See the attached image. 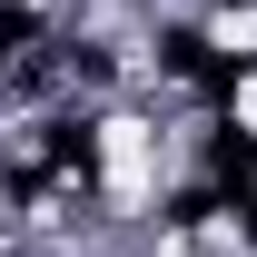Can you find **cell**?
I'll list each match as a JSON object with an SVG mask.
<instances>
[{
  "label": "cell",
  "mask_w": 257,
  "mask_h": 257,
  "mask_svg": "<svg viewBox=\"0 0 257 257\" xmlns=\"http://www.w3.org/2000/svg\"><path fill=\"white\" fill-rule=\"evenodd\" d=\"M218 119H227L237 149H257V60L247 69H218Z\"/></svg>",
  "instance_id": "obj_1"
}]
</instances>
